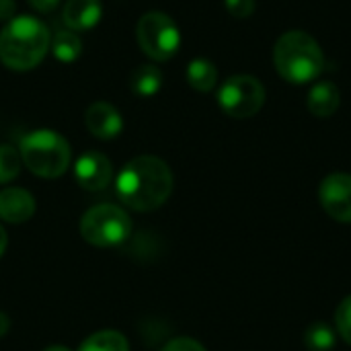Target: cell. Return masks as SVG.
Segmentation results:
<instances>
[{"label":"cell","mask_w":351,"mask_h":351,"mask_svg":"<svg viewBox=\"0 0 351 351\" xmlns=\"http://www.w3.org/2000/svg\"><path fill=\"white\" fill-rule=\"evenodd\" d=\"M130 88L138 97H154L162 88V72L154 64H140L130 74Z\"/></svg>","instance_id":"5bb4252c"},{"label":"cell","mask_w":351,"mask_h":351,"mask_svg":"<svg viewBox=\"0 0 351 351\" xmlns=\"http://www.w3.org/2000/svg\"><path fill=\"white\" fill-rule=\"evenodd\" d=\"M6 245H8V239H6V230L0 226V257L4 255V251H6Z\"/></svg>","instance_id":"484cf974"},{"label":"cell","mask_w":351,"mask_h":351,"mask_svg":"<svg viewBox=\"0 0 351 351\" xmlns=\"http://www.w3.org/2000/svg\"><path fill=\"white\" fill-rule=\"evenodd\" d=\"M319 202L333 220L351 224V175H327L319 185Z\"/></svg>","instance_id":"ba28073f"},{"label":"cell","mask_w":351,"mask_h":351,"mask_svg":"<svg viewBox=\"0 0 351 351\" xmlns=\"http://www.w3.org/2000/svg\"><path fill=\"white\" fill-rule=\"evenodd\" d=\"M21 160L25 167L43 179H58L70 165V144L53 130H35L21 138Z\"/></svg>","instance_id":"277c9868"},{"label":"cell","mask_w":351,"mask_h":351,"mask_svg":"<svg viewBox=\"0 0 351 351\" xmlns=\"http://www.w3.org/2000/svg\"><path fill=\"white\" fill-rule=\"evenodd\" d=\"M51 53L56 60L64 62V64H72L80 58L82 53V41L74 31H58L51 37Z\"/></svg>","instance_id":"2e32d148"},{"label":"cell","mask_w":351,"mask_h":351,"mask_svg":"<svg viewBox=\"0 0 351 351\" xmlns=\"http://www.w3.org/2000/svg\"><path fill=\"white\" fill-rule=\"evenodd\" d=\"M226 10L237 19H249L255 12V0H224Z\"/></svg>","instance_id":"44dd1931"},{"label":"cell","mask_w":351,"mask_h":351,"mask_svg":"<svg viewBox=\"0 0 351 351\" xmlns=\"http://www.w3.org/2000/svg\"><path fill=\"white\" fill-rule=\"evenodd\" d=\"M117 195L134 212L158 210L173 191V173L158 156H136L117 175Z\"/></svg>","instance_id":"6da1fadb"},{"label":"cell","mask_w":351,"mask_h":351,"mask_svg":"<svg viewBox=\"0 0 351 351\" xmlns=\"http://www.w3.org/2000/svg\"><path fill=\"white\" fill-rule=\"evenodd\" d=\"M84 125L86 130L99 138V140H113L115 136L121 134L123 130V119L119 115V111L105 103V101H99V103H93L86 113H84Z\"/></svg>","instance_id":"30bf717a"},{"label":"cell","mask_w":351,"mask_h":351,"mask_svg":"<svg viewBox=\"0 0 351 351\" xmlns=\"http://www.w3.org/2000/svg\"><path fill=\"white\" fill-rule=\"evenodd\" d=\"M162 351H206V348L191 337H175L162 348Z\"/></svg>","instance_id":"7402d4cb"},{"label":"cell","mask_w":351,"mask_h":351,"mask_svg":"<svg viewBox=\"0 0 351 351\" xmlns=\"http://www.w3.org/2000/svg\"><path fill=\"white\" fill-rule=\"evenodd\" d=\"M337 333L327 323H313L304 331V346L308 351H331L335 348Z\"/></svg>","instance_id":"ac0fdd59"},{"label":"cell","mask_w":351,"mask_h":351,"mask_svg":"<svg viewBox=\"0 0 351 351\" xmlns=\"http://www.w3.org/2000/svg\"><path fill=\"white\" fill-rule=\"evenodd\" d=\"M19 171H21V152L14 146L2 144L0 146V185L16 179Z\"/></svg>","instance_id":"d6986e66"},{"label":"cell","mask_w":351,"mask_h":351,"mask_svg":"<svg viewBox=\"0 0 351 351\" xmlns=\"http://www.w3.org/2000/svg\"><path fill=\"white\" fill-rule=\"evenodd\" d=\"M274 64L278 74L290 84H308L317 80L325 68V56L319 41L306 31H286L274 47Z\"/></svg>","instance_id":"3957f363"},{"label":"cell","mask_w":351,"mask_h":351,"mask_svg":"<svg viewBox=\"0 0 351 351\" xmlns=\"http://www.w3.org/2000/svg\"><path fill=\"white\" fill-rule=\"evenodd\" d=\"M335 327L339 337L351 346V294L348 298H343L335 311Z\"/></svg>","instance_id":"ffe728a7"},{"label":"cell","mask_w":351,"mask_h":351,"mask_svg":"<svg viewBox=\"0 0 351 351\" xmlns=\"http://www.w3.org/2000/svg\"><path fill=\"white\" fill-rule=\"evenodd\" d=\"M51 37L35 16H14L0 33V62L16 72L35 68L47 53Z\"/></svg>","instance_id":"7a4b0ae2"},{"label":"cell","mask_w":351,"mask_h":351,"mask_svg":"<svg viewBox=\"0 0 351 351\" xmlns=\"http://www.w3.org/2000/svg\"><path fill=\"white\" fill-rule=\"evenodd\" d=\"M339 88L329 80L317 82L306 97V107L315 117H331L339 109Z\"/></svg>","instance_id":"4fadbf2b"},{"label":"cell","mask_w":351,"mask_h":351,"mask_svg":"<svg viewBox=\"0 0 351 351\" xmlns=\"http://www.w3.org/2000/svg\"><path fill=\"white\" fill-rule=\"evenodd\" d=\"M74 177L86 191H101L113 179V167L101 152H84L74 165Z\"/></svg>","instance_id":"9c48e42d"},{"label":"cell","mask_w":351,"mask_h":351,"mask_svg":"<svg viewBox=\"0 0 351 351\" xmlns=\"http://www.w3.org/2000/svg\"><path fill=\"white\" fill-rule=\"evenodd\" d=\"M78 351H130L128 339L113 329H105V331H97L93 335H88Z\"/></svg>","instance_id":"e0dca14e"},{"label":"cell","mask_w":351,"mask_h":351,"mask_svg":"<svg viewBox=\"0 0 351 351\" xmlns=\"http://www.w3.org/2000/svg\"><path fill=\"white\" fill-rule=\"evenodd\" d=\"M132 220L128 212L113 204H101L84 212L80 218V234L95 247H117L128 241Z\"/></svg>","instance_id":"5b68a950"},{"label":"cell","mask_w":351,"mask_h":351,"mask_svg":"<svg viewBox=\"0 0 351 351\" xmlns=\"http://www.w3.org/2000/svg\"><path fill=\"white\" fill-rule=\"evenodd\" d=\"M187 82L199 93H210L218 82V68L206 58H195L187 66Z\"/></svg>","instance_id":"9a60e30c"},{"label":"cell","mask_w":351,"mask_h":351,"mask_svg":"<svg viewBox=\"0 0 351 351\" xmlns=\"http://www.w3.org/2000/svg\"><path fill=\"white\" fill-rule=\"evenodd\" d=\"M8 329H10V321L4 313H0V339L8 333Z\"/></svg>","instance_id":"d4e9b609"},{"label":"cell","mask_w":351,"mask_h":351,"mask_svg":"<svg viewBox=\"0 0 351 351\" xmlns=\"http://www.w3.org/2000/svg\"><path fill=\"white\" fill-rule=\"evenodd\" d=\"M136 35L142 51L154 62L171 60L181 45V33L177 23L160 10H150L142 14L136 27Z\"/></svg>","instance_id":"8992f818"},{"label":"cell","mask_w":351,"mask_h":351,"mask_svg":"<svg viewBox=\"0 0 351 351\" xmlns=\"http://www.w3.org/2000/svg\"><path fill=\"white\" fill-rule=\"evenodd\" d=\"M35 214V197L21 187H6L0 191V218L10 224H23Z\"/></svg>","instance_id":"8fae6325"},{"label":"cell","mask_w":351,"mask_h":351,"mask_svg":"<svg viewBox=\"0 0 351 351\" xmlns=\"http://www.w3.org/2000/svg\"><path fill=\"white\" fill-rule=\"evenodd\" d=\"M29 4H31L37 12H51V10L60 4V0H29Z\"/></svg>","instance_id":"cb8c5ba5"},{"label":"cell","mask_w":351,"mask_h":351,"mask_svg":"<svg viewBox=\"0 0 351 351\" xmlns=\"http://www.w3.org/2000/svg\"><path fill=\"white\" fill-rule=\"evenodd\" d=\"M43 351H72L70 348H66V346H49V348H45Z\"/></svg>","instance_id":"4316f807"},{"label":"cell","mask_w":351,"mask_h":351,"mask_svg":"<svg viewBox=\"0 0 351 351\" xmlns=\"http://www.w3.org/2000/svg\"><path fill=\"white\" fill-rule=\"evenodd\" d=\"M101 14L103 6L99 0H68L62 19L70 31H88L101 21Z\"/></svg>","instance_id":"7c38bea8"},{"label":"cell","mask_w":351,"mask_h":351,"mask_svg":"<svg viewBox=\"0 0 351 351\" xmlns=\"http://www.w3.org/2000/svg\"><path fill=\"white\" fill-rule=\"evenodd\" d=\"M16 16V2L14 0H0V21L10 23Z\"/></svg>","instance_id":"603a6c76"},{"label":"cell","mask_w":351,"mask_h":351,"mask_svg":"<svg viewBox=\"0 0 351 351\" xmlns=\"http://www.w3.org/2000/svg\"><path fill=\"white\" fill-rule=\"evenodd\" d=\"M263 103H265V86L257 76L251 74H234L226 78L218 88L220 109L234 119H247L257 115Z\"/></svg>","instance_id":"52a82bcc"}]
</instances>
